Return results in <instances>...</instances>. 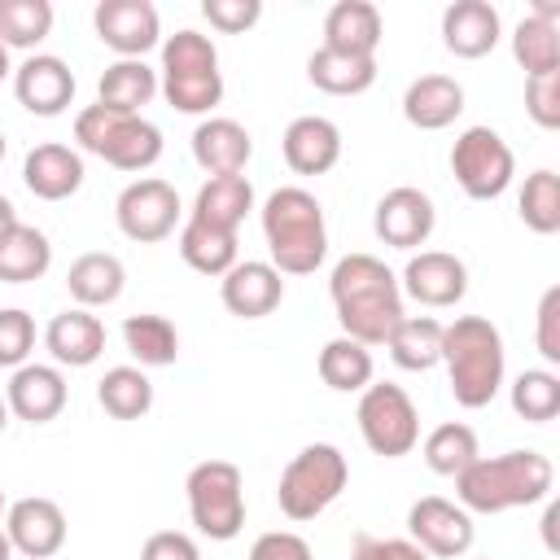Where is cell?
Returning a JSON list of instances; mask_svg holds the SVG:
<instances>
[{
    "label": "cell",
    "instance_id": "1",
    "mask_svg": "<svg viewBox=\"0 0 560 560\" xmlns=\"http://www.w3.org/2000/svg\"><path fill=\"white\" fill-rule=\"evenodd\" d=\"M328 293L337 306L341 337L359 346H385L402 319L398 276L372 254H346L328 276Z\"/></svg>",
    "mask_w": 560,
    "mask_h": 560
},
{
    "label": "cell",
    "instance_id": "2",
    "mask_svg": "<svg viewBox=\"0 0 560 560\" xmlns=\"http://www.w3.org/2000/svg\"><path fill=\"white\" fill-rule=\"evenodd\" d=\"M556 468L542 451H508L494 459H472L455 477V494L464 512H508V508H529L551 494Z\"/></svg>",
    "mask_w": 560,
    "mask_h": 560
},
{
    "label": "cell",
    "instance_id": "3",
    "mask_svg": "<svg viewBox=\"0 0 560 560\" xmlns=\"http://www.w3.org/2000/svg\"><path fill=\"white\" fill-rule=\"evenodd\" d=\"M262 236L280 276H311L328 254L324 206L306 188H276L262 201Z\"/></svg>",
    "mask_w": 560,
    "mask_h": 560
},
{
    "label": "cell",
    "instance_id": "4",
    "mask_svg": "<svg viewBox=\"0 0 560 560\" xmlns=\"http://www.w3.org/2000/svg\"><path fill=\"white\" fill-rule=\"evenodd\" d=\"M442 363L451 376V394L459 407L477 411L486 402H494L499 385H503V337L490 319L481 315H459L455 324L442 328Z\"/></svg>",
    "mask_w": 560,
    "mask_h": 560
},
{
    "label": "cell",
    "instance_id": "5",
    "mask_svg": "<svg viewBox=\"0 0 560 560\" xmlns=\"http://www.w3.org/2000/svg\"><path fill=\"white\" fill-rule=\"evenodd\" d=\"M79 149L105 158L118 171H149L162 158V131L140 114H118L105 105H88L74 118Z\"/></svg>",
    "mask_w": 560,
    "mask_h": 560
},
{
    "label": "cell",
    "instance_id": "6",
    "mask_svg": "<svg viewBox=\"0 0 560 560\" xmlns=\"http://www.w3.org/2000/svg\"><path fill=\"white\" fill-rule=\"evenodd\" d=\"M346 477H350V464L332 442L302 446L280 472V486H276L280 512L289 521H315L324 508L337 503V494L346 490Z\"/></svg>",
    "mask_w": 560,
    "mask_h": 560
},
{
    "label": "cell",
    "instance_id": "7",
    "mask_svg": "<svg viewBox=\"0 0 560 560\" xmlns=\"http://www.w3.org/2000/svg\"><path fill=\"white\" fill-rule=\"evenodd\" d=\"M188 490V512H192V525L214 538V542H228L241 534L245 525V481H241V468L228 464V459H206L188 472L184 481Z\"/></svg>",
    "mask_w": 560,
    "mask_h": 560
},
{
    "label": "cell",
    "instance_id": "8",
    "mask_svg": "<svg viewBox=\"0 0 560 560\" xmlns=\"http://www.w3.org/2000/svg\"><path fill=\"white\" fill-rule=\"evenodd\" d=\"M359 433L368 442L372 455L381 459H398V455H411L416 442H420V416H416V402L402 385L394 381H376L363 389L359 398Z\"/></svg>",
    "mask_w": 560,
    "mask_h": 560
},
{
    "label": "cell",
    "instance_id": "9",
    "mask_svg": "<svg viewBox=\"0 0 560 560\" xmlns=\"http://www.w3.org/2000/svg\"><path fill=\"white\" fill-rule=\"evenodd\" d=\"M451 175L464 188V197L494 201V197L508 192V184L516 175V158H512V149H508V140L499 131L468 127L451 144Z\"/></svg>",
    "mask_w": 560,
    "mask_h": 560
},
{
    "label": "cell",
    "instance_id": "10",
    "mask_svg": "<svg viewBox=\"0 0 560 560\" xmlns=\"http://www.w3.org/2000/svg\"><path fill=\"white\" fill-rule=\"evenodd\" d=\"M114 219L122 228L127 241H140V245H153V241H166L179 223V192L166 184V179H136L118 192L114 201Z\"/></svg>",
    "mask_w": 560,
    "mask_h": 560
},
{
    "label": "cell",
    "instance_id": "11",
    "mask_svg": "<svg viewBox=\"0 0 560 560\" xmlns=\"http://www.w3.org/2000/svg\"><path fill=\"white\" fill-rule=\"evenodd\" d=\"M407 529H411V542L438 560H459L472 547V516L442 494L416 499L407 512Z\"/></svg>",
    "mask_w": 560,
    "mask_h": 560
},
{
    "label": "cell",
    "instance_id": "12",
    "mask_svg": "<svg viewBox=\"0 0 560 560\" xmlns=\"http://www.w3.org/2000/svg\"><path fill=\"white\" fill-rule=\"evenodd\" d=\"M92 26H96L101 44L114 48L118 57L144 61V52L162 44V22L149 0H101L92 9Z\"/></svg>",
    "mask_w": 560,
    "mask_h": 560
},
{
    "label": "cell",
    "instance_id": "13",
    "mask_svg": "<svg viewBox=\"0 0 560 560\" xmlns=\"http://www.w3.org/2000/svg\"><path fill=\"white\" fill-rule=\"evenodd\" d=\"M433 223H438V210L429 201V192L411 188V184H398L389 188L381 201H376V214H372V228L385 245L394 249H416L433 236Z\"/></svg>",
    "mask_w": 560,
    "mask_h": 560
},
{
    "label": "cell",
    "instance_id": "14",
    "mask_svg": "<svg viewBox=\"0 0 560 560\" xmlns=\"http://www.w3.org/2000/svg\"><path fill=\"white\" fill-rule=\"evenodd\" d=\"M4 534L13 551H22L26 560H48L66 547V512L44 494L18 499L4 512Z\"/></svg>",
    "mask_w": 560,
    "mask_h": 560
},
{
    "label": "cell",
    "instance_id": "15",
    "mask_svg": "<svg viewBox=\"0 0 560 560\" xmlns=\"http://www.w3.org/2000/svg\"><path fill=\"white\" fill-rule=\"evenodd\" d=\"M13 96L26 114L39 118H57L70 101H74V74L61 57L52 52H31L18 70H13Z\"/></svg>",
    "mask_w": 560,
    "mask_h": 560
},
{
    "label": "cell",
    "instance_id": "16",
    "mask_svg": "<svg viewBox=\"0 0 560 560\" xmlns=\"http://www.w3.org/2000/svg\"><path fill=\"white\" fill-rule=\"evenodd\" d=\"M398 289H407V298H416L420 306L442 311L468 293V267L446 249H420L407 258Z\"/></svg>",
    "mask_w": 560,
    "mask_h": 560
},
{
    "label": "cell",
    "instance_id": "17",
    "mask_svg": "<svg viewBox=\"0 0 560 560\" xmlns=\"http://www.w3.org/2000/svg\"><path fill=\"white\" fill-rule=\"evenodd\" d=\"M4 402H9V416L26 424H48L66 407V376L52 363H22L4 385Z\"/></svg>",
    "mask_w": 560,
    "mask_h": 560
},
{
    "label": "cell",
    "instance_id": "18",
    "mask_svg": "<svg viewBox=\"0 0 560 560\" xmlns=\"http://www.w3.org/2000/svg\"><path fill=\"white\" fill-rule=\"evenodd\" d=\"M219 298H223V306H228L232 315H241V319H262V315H271V311L280 306L284 280H280V271H276L271 262L245 258V262H236L232 271L219 276Z\"/></svg>",
    "mask_w": 560,
    "mask_h": 560
},
{
    "label": "cell",
    "instance_id": "19",
    "mask_svg": "<svg viewBox=\"0 0 560 560\" xmlns=\"http://www.w3.org/2000/svg\"><path fill=\"white\" fill-rule=\"evenodd\" d=\"M499 31H503V22L490 0H455L442 9V44H446V52H455L464 61L486 57L499 44Z\"/></svg>",
    "mask_w": 560,
    "mask_h": 560
},
{
    "label": "cell",
    "instance_id": "20",
    "mask_svg": "<svg viewBox=\"0 0 560 560\" xmlns=\"http://www.w3.org/2000/svg\"><path fill=\"white\" fill-rule=\"evenodd\" d=\"M280 149H284V162L298 171V175H324L337 166L341 158V131L332 118L324 114H302L284 127L280 136Z\"/></svg>",
    "mask_w": 560,
    "mask_h": 560
},
{
    "label": "cell",
    "instance_id": "21",
    "mask_svg": "<svg viewBox=\"0 0 560 560\" xmlns=\"http://www.w3.org/2000/svg\"><path fill=\"white\" fill-rule=\"evenodd\" d=\"M22 184L39 201H66L83 188V158L70 144H35L22 162Z\"/></svg>",
    "mask_w": 560,
    "mask_h": 560
},
{
    "label": "cell",
    "instance_id": "22",
    "mask_svg": "<svg viewBox=\"0 0 560 560\" xmlns=\"http://www.w3.org/2000/svg\"><path fill=\"white\" fill-rule=\"evenodd\" d=\"M44 346L61 368H88L105 350V324L92 311L70 306V311L52 315V324L44 328Z\"/></svg>",
    "mask_w": 560,
    "mask_h": 560
},
{
    "label": "cell",
    "instance_id": "23",
    "mask_svg": "<svg viewBox=\"0 0 560 560\" xmlns=\"http://www.w3.org/2000/svg\"><path fill=\"white\" fill-rule=\"evenodd\" d=\"M464 114V88L451 74H420L402 92V118L420 131H442Z\"/></svg>",
    "mask_w": 560,
    "mask_h": 560
},
{
    "label": "cell",
    "instance_id": "24",
    "mask_svg": "<svg viewBox=\"0 0 560 560\" xmlns=\"http://www.w3.org/2000/svg\"><path fill=\"white\" fill-rule=\"evenodd\" d=\"M381 9L372 0H337L324 18V48L337 52H359V57H376L381 48Z\"/></svg>",
    "mask_w": 560,
    "mask_h": 560
},
{
    "label": "cell",
    "instance_id": "25",
    "mask_svg": "<svg viewBox=\"0 0 560 560\" xmlns=\"http://www.w3.org/2000/svg\"><path fill=\"white\" fill-rule=\"evenodd\" d=\"M249 153H254V140L236 118H206L192 131V158L210 175H241Z\"/></svg>",
    "mask_w": 560,
    "mask_h": 560
},
{
    "label": "cell",
    "instance_id": "26",
    "mask_svg": "<svg viewBox=\"0 0 560 560\" xmlns=\"http://www.w3.org/2000/svg\"><path fill=\"white\" fill-rule=\"evenodd\" d=\"M249 210H254V184L245 175H210L197 188V201H192L188 219H197L206 228H219V232H236Z\"/></svg>",
    "mask_w": 560,
    "mask_h": 560
},
{
    "label": "cell",
    "instance_id": "27",
    "mask_svg": "<svg viewBox=\"0 0 560 560\" xmlns=\"http://www.w3.org/2000/svg\"><path fill=\"white\" fill-rule=\"evenodd\" d=\"M306 79L328 92V96H359L376 83V57H359V52H337V48H315L306 61Z\"/></svg>",
    "mask_w": 560,
    "mask_h": 560
},
{
    "label": "cell",
    "instance_id": "28",
    "mask_svg": "<svg viewBox=\"0 0 560 560\" xmlns=\"http://www.w3.org/2000/svg\"><path fill=\"white\" fill-rule=\"evenodd\" d=\"M122 284H127V271H122V262H118L114 254H101V249H92V254H79V258L70 262V271H66V289H70V298H74L83 311L118 302Z\"/></svg>",
    "mask_w": 560,
    "mask_h": 560
},
{
    "label": "cell",
    "instance_id": "29",
    "mask_svg": "<svg viewBox=\"0 0 560 560\" xmlns=\"http://www.w3.org/2000/svg\"><path fill=\"white\" fill-rule=\"evenodd\" d=\"M153 96H158V70H149L140 57H118L114 66H105L96 83V105L118 114H140V105H149Z\"/></svg>",
    "mask_w": 560,
    "mask_h": 560
},
{
    "label": "cell",
    "instance_id": "30",
    "mask_svg": "<svg viewBox=\"0 0 560 560\" xmlns=\"http://www.w3.org/2000/svg\"><path fill=\"white\" fill-rule=\"evenodd\" d=\"M52 267V245L39 228L31 223H13L4 236H0V280L4 284H31L39 280L44 271Z\"/></svg>",
    "mask_w": 560,
    "mask_h": 560
},
{
    "label": "cell",
    "instance_id": "31",
    "mask_svg": "<svg viewBox=\"0 0 560 560\" xmlns=\"http://www.w3.org/2000/svg\"><path fill=\"white\" fill-rule=\"evenodd\" d=\"M442 319L433 315H402L398 328L389 332V359L402 368V372H429L442 363Z\"/></svg>",
    "mask_w": 560,
    "mask_h": 560
},
{
    "label": "cell",
    "instance_id": "32",
    "mask_svg": "<svg viewBox=\"0 0 560 560\" xmlns=\"http://www.w3.org/2000/svg\"><path fill=\"white\" fill-rule=\"evenodd\" d=\"M315 368H319V381H324L328 389H337V394H354V389L363 394V389L372 385V372H376L372 350L359 346V341H350V337L324 341Z\"/></svg>",
    "mask_w": 560,
    "mask_h": 560
},
{
    "label": "cell",
    "instance_id": "33",
    "mask_svg": "<svg viewBox=\"0 0 560 560\" xmlns=\"http://www.w3.org/2000/svg\"><path fill=\"white\" fill-rule=\"evenodd\" d=\"M179 258L197 276H223V271L236 267V232H219V228H206V223L188 219L179 228Z\"/></svg>",
    "mask_w": 560,
    "mask_h": 560
},
{
    "label": "cell",
    "instance_id": "34",
    "mask_svg": "<svg viewBox=\"0 0 560 560\" xmlns=\"http://www.w3.org/2000/svg\"><path fill=\"white\" fill-rule=\"evenodd\" d=\"M122 341L140 368H166L179 354V332L166 315H127L122 319Z\"/></svg>",
    "mask_w": 560,
    "mask_h": 560
},
{
    "label": "cell",
    "instance_id": "35",
    "mask_svg": "<svg viewBox=\"0 0 560 560\" xmlns=\"http://www.w3.org/2000/svg\"><path fill=\"white\" fill-rule=\"evenodd\" d=\"M512 57L516 66L525 70V79L534 74H551L560 70V26L556 22H542L534 13H525L512 31Z\"/></svg>",
    "mask_w": 560,
    "mask_h": 560
},
{
    "label": "cell",
    "instance_id": "36",
    "mask_svg": "<svg viewBox=\"0 0 560 560\" xmlns=\"http://www.w3.org/2000/svg\"><path fill=\"white\" fill-rule=\"evenodd\" d=\"M96 402L114 420H140L153 407V381L140 368H109L96 385Z\"/></svg>",
    "mask_w": 560,
    "mask_h": 560
},
{
    "label": "cell",
    "instance_id": "37",
    "mask_svg": "<svg viewBox=\"0 0 560 560\" xmlns=\"http://www.w3.org/2000/svg\"><path fill=\"white\" fill-rule=\"evenodd\" d=\"M472 459H481V446H477V433L464 420H446L424 438V464L438 477H459Z\"/></svg>",
    "mask_w": 560,
    "mask_h": 560
},
{
    "label": "cell",
    "instance_id": "38",
    "mask_svg": "<svg viewBox=\"0 0 560 560\" xmlns=\"http://www.w3.org/2000/svg\"><path fill=\"white\" fill-rule=\"evenodd\" d=\"M516 210H521V223L538 236H556L560 232V175L556 171H534L525 175V188L516 197Z\"/></svg>",
    "mask_w": 560,
    "mask_h": 560
},
{
    "label": "cell",
    "instance_id": "39",
    "mask_svg": "<svg viewBox=\"0 0 560 560\" xmlns=\"http://www.w3.org/2000/svg\"><path fill=\"white\" fill-rule=\"evenodd\" d=\"M512 411L529 424H547L560 416V376L547 368H529L512 381Z\"/></svg>",
    "mask_w": 560,
    "mask_h": 560
},
{
    "label": "cell",
    "instance_id": "40",
    "mask_svg": "<svg viewBox=\"0 0 560 560\" xmlns=\"http://www.w3.org/2000/svg\"><path fill=\"white\" fill-rule=\"evenodd\" d=\"M52 31L48 0H0V44L4 48H35Z\"/></svg>",
    "mask_w": 560,
    "mask_h": 560
},
{
    "label": "cell",
    "instance_id": "41",
    "mask_svg": "<svg viewBox=\"0 0 560 560\" xmlns=\"http://www.w3.org/2000/svg\"><path fill=\"white\" fill-rule=\"evenodd\" d=\"M219 70V52L210 44V35L201 31H175L162 39V79H175V74H210Z\"/></svg>",
    "mask_w": 560,
    "mask_h": 560
},
{
    "label": "cell",
    "instance_id": "42",
    "mask_svg": "<svg viewBox=\"0 0 560 560\" xmlns=\"http://www.w3.org/2000/svg\"><path fill=\"white\" fill-rule=\"evenodd\" d=\"M166 105L179 109V114H210L219 101H223V74L210 70V74H175V79H162L158 83Z\"/></svg>",
    "mask_w": 560,
    "mask_h": 560
},
{
    "label": "cell",
    "instance_id": "43",
    "mask_svg": "<svg viewBox=\"0 0 560 560\" xmlns=\"http://www.w3.org/2000/svg\"><path fill=\"white\" fill-rule=\"evenodd\" d=\"M35 350V319L18 306L0 311V368H22Z\"/></svg>",
    "mask_w": 560,
    "mask_h": 560
},
{
    "label": "cell",
    "instance_id": "44",
    "mask_svg": "<svg viewBox=\"0 0 560 560\" xmlns=\"http://www.w3.org/2000/svg\"><path fill=\"white\" fill-rule=\"evenodd\" d=\"M525 114H529L542 131H556V127H560V70L525 79Z\"/></svg>",
    "mask_w": 560,
    "mask_h": 560
},
{
    "label": "cell",
    "instance_id": "45",
    "mask_svg": "<svg viewBox=\"0 0 560 560\" xmlns=\"http://www.w3.org/2000/svg\"><path fill=\"white\" fill-rule=\"evenodd\" d=\"M201 13H206V22H210L214 31L241 35V31H249V26L262 18V0H206Z\"/></svg>",
    "mask_w": 560,
    "mask_h": 560
},
{
    "label": "cell",
    "instance_id": "46",
    "mask_svg": "<svg viewBox=\"0 0 560 560\" xmlns=\"http://www.w3.org/2000/svg\"><path fill=\"white\" fill-rule=\"evenodd\" d=\"M534 346L547 363H560V284H551L538 302V328H534Z\"/></svg>",
    "mask_w": 560,
    "mask_h": 560
},
{
    "label": "cell",
    "instance_id": "47",
    "mask_svg": "<svg viewBox=\"0 0 560 560\" xmlns=\"http://www.w3.org/2000/svg\"><path fill=\"white\" fill-rule=\"evenodd\" d=\"M249 560H315V556H311V542H306L302 534L271 529V534H258V538H254Z\"/></svg>",
    "mask_w": 560,
    "mask_h": 560
},
{
    "label": "cell",
    "instance_id": "48",
    "mask_svg": "<svg viewBox=\"0 0 560 560\" xmlns=\"http://www.w3.org/2000/svg\"><path fill=\"white\" fill-rule=\"evenodd\" d=\"M350 560H429L411 538H372V534H354Z\"/></svg>",
    "mask_w": 560,
    "mask_h": 560
},
{
    "label": "cell",
    "instance_id": "49",
    "mask_svg": "<svg viewBox=\"0 0 560 560\" xmlns=\"http://www.w3.org/2000/svg\"><path fill=\"white\" fill-rule=\"evenodd\" d=\"M140 560H201V556H197V542H192L188 534L158 529V534H149V538H144Z\"/></svg>",
    "mask_w": 560,
    "mask_h": 560
},
{
    "label": "cell",
    "instance_id": "50",
    "mask_svg": "<svg viewBox=\"0 0 560 560\" xmlns=\"http://www.w3.org/2000/svg\"><path fill=\"white\" fill-rule=\"evenodd\" d=\"M13 223H18V210H13V201H9L4 192H0V236H4V232H9Z\"/></svg>",
    "mask_w": 560,
    "mask_h": 560
},
{
    "label": "cell",
    "instance_id": "51",
    "mask_svg": "<svg viewBox=\"0 0 560 560\" xmlns=\"http://www.w3.org/2000/svg\"><path fill=\"white\" fill-rule=\"evenodd\" d=\"M9 74H13V66H9V48H4V44H0V83H4V79H9Z\"/></svg>",
    "mask_w": 560,
    "mask_h": 560
},
{
    "label": "cell",
    "instance_id": "52",
    "mask_svg": "<svg viewBox=\"0 0 560 560\" xmlns=\"http://www.w3.org/2000/svg\"><path fill=\"white\" fill-rule=\"evenodd\" d=\"M0 560H13V542H9V534L0 529Z\"/></svg>",
    "mask_w": 560,
    "mask_h": 560
},
{
    "label": "cell",
    "instance_id": "53",
    "mask_svg": "<svg viewBox=\"0 0 560 560\" xmlns=\"http://www.w3.org/2000/svg\"><path fill=\"white\" fill-rule=\"evenodd\" d=\"M4 424H9V402H4V394H0V433H4Z\"/></svg>",
    "mask_w": 560,
    "mask_h": 560
},
{
    "label": "cell",
    "instance_id": "54",
    "mask_svg": "<svg viewBox=\"0 0 560 560\" xmlns=\"http://www.w3.org/2000/svg\"><path fill=\"white\" fill-rule=\"evenodd\" d=\"M0 162H4V131H0Z\"/></svg>",
    "mask_w": 560,
    "mask_h": 560
},
{
    "label": "cell",
    "instance_id": "55",
    "mask_svg": "<svg viewBox=\"0 0 560 560\" xmlns=\"http://www.w3.org/2000/svg\"><path fill=\"white\" fill-rule=\"evenodd\" d=\"M0 512H4V490H0Z\"/></svg>",
    "mask_w": 560,
    "mask_h": 560
}]
</instances>
